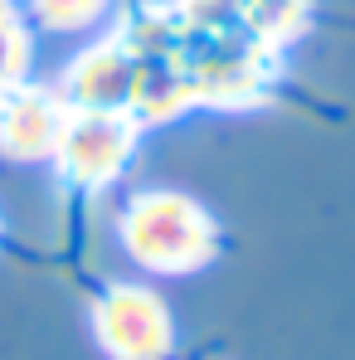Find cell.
<instances>
[{
  "mask_svg": "<svg viewBox=\"0 0 355 360\" xmlns=\"http://www.w3.org/2000/svg\"><path fill=\"white\" fill-rule=\"evenodd\" d=\"M180 59L190 68L195 108H248L273 88V73H278V49L248 39L243 30L190 34Z\"/></svg>",
  "mask_w": 355,
  "mask_h": 360,
  "instance_id": "2",
  "label": "cell"
},
{
  "mask_svg": "<svg viewBox=\"0 0 355 360\" xmlns=\"http://www.w3.org/2000/svg\"><path fill=\"white\" fill-rule=\"evenodd\" d=\"M131 88H136V54L122 44V34H108L68 63L59 98L73 112H127L131 117Z\"/></svg>",
  "mask_w": 355,
  "mask_h": 360,
  "instance_id": "5",
  "label": "cell"
},
{
  "mask_svg": "<svg viewBox=\"0 0 355 360\" xmlns=\"http://www.w3.org/2000/svg\"><path fill=\"white\" fill-rule=\"evenodd\" d=\"M68 122V103L59 88L44 83H15L0 93V156L10 161H49Z\"/></svg>",
  "mask_w": 355,
  "mask_h": 360,
  "instance_id": "6",
  "label": "cell"
},
{
  "mask_svg": "<svg viewBox=\"0 0 355 360\" xmlns=\"http://www.w3.org/2000/svg\"><path fill=\"white\" fill-rule=\"evenodd\" d=\"M190 108H195V88H190V68L180 54L136 59V88H131V122L136 127L176 122Z\"/></svg>",
  "mask_w": 355,
  "mask_h": 360,
  "instance_id": "7",
  "label": "cell"
},
{
  "mask_svg": "<svg viewBox=\"0 0 355 360\" xmlns=\"http://www.w3.org/2000/svg\"><path fill=\"white\" fill-rule=\"evenodd\" d=\"M30 63H34V34L15 20H0V93L25 83L30 78Z\"/></svg>",
  "mask_w": 355,
  "mask_h": 360,
  "instance_id": "9",
  "label": "cell"
},
{
  "mask_svg": "<svg viewBox=\"0 0 355 360\" xmlns=\"http://www.w3.org/2000/svg\"><path fill=\"white\" fill-rule=\"evenodd\" d=\"M103 10H108V0H30V15H34V25H44V30H88L93 20H103Z\"/></svg>",
  "mask_w": 355,
  "mask_h": 360,
  "instance_id": "10",
  "label": "cell"
},
{
  "mask_svg": "<svg viewBox=\"0 0 355 360\" xmlns=\"http://www.w3.org/2000/svg\"><path fill=\"white\" fill-rule=\"evenodd\" d=\"M238 5H248V0H238Z\"/></svg>",
  "mask_w": 355,
  "mask_h": 360,
  "instance_id": "12",
  "label": "cell"
},
{
  "mask_svg": "<svg viewBox=\"0 0 355 360\" xmlns=\"http://www.w3.org/2000/svg\"><path fill=\"white\" fill-rule=\"evenodd\" d=\"M306 25H311V0H248L238 15V30L278 54L297 34H306Z\"/></svg>",
  "mask_w": 355,
  "mask_h": 360,
  "instance_id": "8",
  "label": "cell"
},
{
  "mask_svg": "<svg viewBox=\"0 0 355 360\" xmlns=\"http://www.w3.org/2000/svg\"><path fill=\"white\" fill-rule=\"evenodd\" d=\"M0 20H15V0H0Z\"/></svg>",
  "mask_w": 355,
  "mask_h": 360,
  "instance_id": "11",
  "label": "cell"
},
{
  "mask_svg": "<svg viewBox=\"0 0 355 360\" xmlns=\"http://www.w3.org/2000/svg\"><path fill=\"white\" fill-rule=\"evenodd\" d=\"M117 239L131 263L161 278H185L214 263L219 253V224L205 210V200L185 190H136L117 214Z\"/></svg>",
  "mask_w": 355,
  "mask_h": 360,
  "instance_id": "1",
  "label": "cell"
},
{
  "mask_svg": "<svg viewBox=\"0 0 355 360\" xmlns=\"http://www.w3.org/2000/svg\"><path fill=\"white\" fill-rule=\"evenodd\" d=\"M93 336L108 360H171L176 316L156 288L112 283L93 297Z\"/></svg>",
  "mask_w": 355,
  "mask_h": 360,
  "instance_id": "3",
  "label": "cell"
},
{
  "mask_svg": "<svg viewBox=\"0 0 355 360\" xmlns=\"http://www.w3.org/2000/svg\"><path fill=\"white\" fill-rule=\"evenodd\" d=\"M136 136H141V127L127 112H73L68 108V122H63L49 161L78 190H108L131 166Z\"/></svg>",
  "mask_w": 355,
  "mask_h": 360,
  "instance_id": "4",
  "label": "cell"
}]
</instances>
